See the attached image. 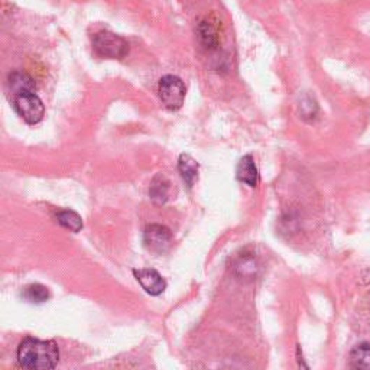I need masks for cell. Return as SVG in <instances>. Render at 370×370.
I'll return each instance as SVG.
<instances>
[{
    "label": "cell",
    "instance_id": "6da1fadb",
    "mask_svg": "<svg viewBox=\"0 0 370 370\" xmlns=\"http://www.w3.org/2000/svg\"><path fill=\"white\" fill-rule=\"evenodd\" d=\"M17 363L25 369H54L59 360L55 341L27 337L17 347Z\"/></svg>",
    "mask_w": 370,
    "mask_h": 370
},
{
    "label": "cell",
    "instance_id": "7a4b0ae2",
    "mask_svg": "<svg viewBox=\"0 0 370 370\" xmlns=\"http://www.w3.org/2000/svg\"><path fill=\"white\" fill-rule=\"evenodd\" d=\"M93 48L97 55L110 59H123L129 54L128 40L110 31L97 32L93 36Z\"/></svg>",
    "mask_w": 370,
    "mask_h": 370
},
{
    "label": "cell",
    "instance_id": "3957f363",
    "mask_svg": "<svg viewBox=\"0 0 370 370\" xmlns=\"http://www.w3.org/2000/svg\"><path fill=\"white\" fill-rule=\"evenodd\" d=\"M158 94L161 101L168 110H178L185 100V84L177 75H165L159 80Z\"/></svg>",
    "mask_w": 370,
    "mask_h": 370
},
{
    "label": "cell",
    "instance_id": "277c9868",
    "mask_svg": "<svg viewBox=\"0 0 370 370\" xmlns=\"http://www.w3.org/2000/svg\"><path fill=\"white\" fill-rule=\"evenodd\" d=\"M13 108L16 113L28 125H38L45 116V106L35 93H24L13 97Z\"/></svg>",
    "mask_w": 370,
    "mask_h": 370
},
{
    "label": "cell",
    "instance_id": "5b68a950",
    "mask_svg": "<svg viewBox=\"0 0 370 370\" xmlns=\"http://www.w3.org/2000/svg\"><path fill=\"white\" fill-rule=\"evenodd\" d=\"M143 244L145 248L156 255H163L170 251L172 244V233L165 225L149 224L143 232Z\"/></svg>",
    "mask_w": 370,
    "mask_h": 370
},
{
    "label": "cell",
    "instance_id": "8992f818",
    "mask_svg": "<svg viewBox=\"0 0 370 370\" xmlns=\"http://www.w3.org/2000/svg\"><path fill=\"white\" fill-rule=\"evenodd\" d=\"M133 275L149 295L158 297L167 290V281L155 269H133Z\"/></svg>",
    "mask_w": 370,
    "mask_h": 370
},
{
    "label": "cell",
    "instance_id": "52a82bcc",
    "mask_svg": "<svg viewBox=\"0 0 370 370\" xmlns=\"http://www.w3.org/2000/svg\"><path fill=\"white\" fill-rule=\"evenodd\" d=\"M8 89L15 96L24 93H35L36 84L34 78L25 71H13L8 77Z\"/></svg>",
    "mask_w": 370,
    "mask_h": 370
},
{
    "label": "cell",
    "instance_id": "ba28073f",
    "mask_svg": "<svg viewBox=\"0 0 370 370\" xmlns=\"http://www.w3.org/2000/svg\"><path fill=\"white\" fill-rule=\"evenodd\" d=\"M236 175L239 181L244 182L246 185H249V187L252 188L256 187L259 182V174H258L256 163L252 155H246L239 161Z\"/></svg>",
    "mask_w": 370,
    "mask_h": 370
},
{
    "label": "cell",
    "instance_id": "9c48e42d",
    "mask_svg": "<svg viewBox=\"0 0 370 370\" xmlns=\"http://www.w3.org/2000/svg\"><path fill=\"white\" fill-rule=\"evenodd\" d=\"M178 171L188 188H193L198 179L200 165L198 162L188 154H182L178 159Z\"/></svg>",
    "mask_w": 370,
    "mask_h": 370
},
{
    "label": "cell",
    "instance_id": "30bf717a",
    "mask_svg": "<svg viewBox=\"0 0 370 370\" xmlns=\"http://www.w3.org/2000/svg\"><path fill=\"white\" fill-rule=\"evenodd\" d=\"M216 24L217 22H213V20L209 17L202 20V22L198 25V39L205 50H214L220 43L219 27Z\"/></svg>",
    "mask_w": 370,
    "mask_h": 370
},
{
    "label": "cell",
    "instance_id": "8fae6325",
    "mask_svg": "<svg viewBox=\"0 0 370 370\" xmlns=\"http://www.w3.org/2000/svg\"><path fill=\"white\" fill-rule=\"evenodd\" d=\"M170 185L171 182L163 177L162 174H158L152 182L149 188V195L154 202L156 204H165L170 198Z\"/></svg>",
    "mask_w": 370,
    "mask_h": 370
},
{
    "label": "cell",
    "instance_id": "7c38bea8",
    "mask_svg": "<svg viewBox=\"0 0 370 370\" xmlns=\"http://www.w3.org/2000/svg\"><path fill=\"white\" fill-rule=\"evenodd\" d=\"M235 274L237 278L244 279V278H249L253 279L258 274V262L253 256H242L237 259V262L235 263Z\"/></svg>",
    "mask_w": 370,
    "mask_h": 370
},
{
    "label": "cell",
    "instance_id": "4fadbf2b",
    "mask_svg": "<svg viewBox=\"0 0 370 370\" xmlns=\"http://www.w3.org/2000/svg\"><path fill=\"white\" fill-rule=\"evenodd\" d=\"M57 221L59 225H63L64 229L73 233H78L83 229V219L73 210H59L57 213Z\"/></svg>",
    "mask_w": 370,
    "mask_h": 370
},
{
    "label": "cell",
    "instance_id": "5bb4252c",
    "mask_svg": "<svg viewBox=\"0 0 370 370\" xmlns=\"http://www.w3.org/2000/svg\"><path fill=\"white\" fill-rule=\"evenodd\" d=\"M350 366L370 370V343H362L350 352Z\"/></svg>",
    "mask_w": 370,
    "mask_h": 370
},
{
    "label": "cell",
    "instance_id": "9a60e30c",
    "mask_svg": "<svg viewBox=\"0 0 370 370\" xmlns=\"http://www.w3.org/2000/svg\"><path fill=\"white\" fill-rule=\"evenodd\" d=\"M22 297L31 304H44L51 298V293L44 285L31 283L24 290Z\"/></svg>",
    "mask_w": 370,
    "mask_h": 370
}]
</instances>
